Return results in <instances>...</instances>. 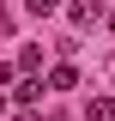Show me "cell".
I'll return each instance as SVG.
<instances>
[{"mask_svg": "<svg viewBox=\"0 0 115 121\" xmlns=\"http://www.w3.org/2000/svg\"><path fill=\"white\" fill-rule=\"evenodd\" d=\"M0 109H6V97H0Z\"/></svg>", "mask_w": 115, "mask_h": 121, "instance_id": "9c48e42d", "label": "cell"}, {"mask_svg": "<svg viewBox=\"0 0 115 121\" xmlns=\"http://www.w3.org/2000/svg\"><path fill=\"white\" fill-rule=\"evenodd\" d=\"M79 85V73H73V67H55V73H49V91H73Z\"/></svg>", "mask_w": 115, "mask_h": 121, "instance_id": "277c9868", "label": "cell"}, {"mask_svg": "<svg viewBox=\"0 0 115 121\" xmlns=\"http://www.w3.org/2000/svg\"><path fill=\"white\" fill-rule=\"evenodd\" d=\"M109 30H115V12H109Z\"/></svg>", "mask_w": 115, "mask_h": 121, "instance_id": "ba28073f", "label": "cell"}, {"mask_svg": "<svg viewBox=\"0 0 115 121\" xmlns=\"http://www.w3.org/2000/svg\"><path fill=\"white\" fill-rule=\"evenodd\" d=\"M91 121H115V97H91Z\"/></svg>", "mask_w": 115, "mask_h": 121, "instance_id": "5b68a950", "label": "cell"}, {"mask_svg": "<svg viewBox=\"0 0 115 121\" xmlns=\"http://www.w3.org/2000/svg\"><path fill=\"white\" fill-rule=\"evenodd\" d=\"M49 12H61V0H30V18H49Z\"/></svg>", "mask_w": 115, "mask_h": 121, "instance_id": "8992f818", "label": "cell"}, {"mask_svg": "<svg viewBox=\"0 0 115 121\" xmlns=\"http://www.w3.org/2000/svg\"><path fill=\"white\" fill-rule=\"evenodd\" d=\"M12 67H18V73H36V67H43V48H36V43H24V48H18V60H12Z\"/></svg>", "mask_w": 115, "mask_h": 121, "instance_id": "7a4b0ae2", "label": "cell"}, {"mask_svg": "<svg viewBox=\"0 0 115 121\" xmlns=\"http://www.w3.org/2000/svg\"><path fill=\"white\" fill-rule=\"evenodd\" d=\"M67 18H73L79 30H91V24L103 18V6H97V0H73V6H67Z\"/></svg>", "mask_w": 115, "mask_h": 121, "instance_id": "6da1fadb", "label": "cell"}, {"mask_svg": "<svg viewBox=\"0 0 115 121\" xmlns=\"http://www.w3.org/2000/svg\"><path fill=\"white\" fill-rule=\"evenodd\" d=\"M12 97H18V103H36V97H43V79H36V73H24V79H18V91H12Z\"/></svg>", "mask_w": 115, "mask_h": 121, "instance_id": "3957f363", "label": "cell"}, {"mask_svg": "<svg viewBox=\"0 0 115 121\" xmlns=\"http://www.w3.org/2000/svg\"><path fill=\"white\" fill-rule=\"evenodd\" d=\"M18 121H36V115H30V109H24V115H18Z\"/></svg>", "mask_w": 115, "mask_h": 121, "instance_id": "52a82bcc", "label": "cell"}]
</instances>
